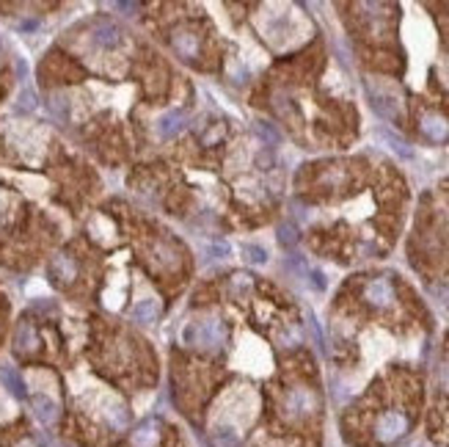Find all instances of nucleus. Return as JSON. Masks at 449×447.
<instances>
[{"label":"nucleus","instance_id":"1","mask_svg":"<svg viewBox=\"0 0 449 447\" xmlns=\"http://www.w3.org/2000/svg\"><path fill=\"white\" fill-rule=\"evenodd\" d=\"M182 340L187 342V345H193V348L218 354L226 345V340H229V329H226L224 320L207 318V320H199V323H190L182 332Z\"/></svg>","mask_w":449,"mask_h":447},{"label":"nucleus","instance_id":"2","mask_svg":"<svg viewBox=\"0 0 449 447\" xmlns=\"http://www.w3.org/2000/svg\"><path fill=\"white\" fill-rule=\"evenodd\" d=\"M408 431H411V417L406 411H400V409L383 411V414L375 420V428H372V433H375V439H378L381 445H394V442H400Z\"/></svg>","mask_w":449,"mask_h":447},{"label":"nucleus","instance_id":"3","mask_svg":"<svg viewBox=\"0 0 449 447\" xmlns=\"http://www.w3.org/2000/svg\"><path fill=\"white\" fill-rule=\"evenodd\" d=\"M320 411V395L311 386H292L284 395V414L289 420H306Z\"/></svg>","mask_w":449,"mask_h":447},{"label":"nucleus","instance_id":"4","mask_svg":"<svg viewBox=\"0 0 449 447\" xmlns=\"http://www.w3.org/2000/svg\"><path fill=\"white\" fill-rule=\"evenodd\" d=\"M364 88H367L369 106H372V111H375L378 116H383V119H388V122L400 119V100H397L394 94H388L386 88H381V86L372 83V81H367Z\"/></svg>","mask_w":449,"mask_h":447},{"label":"nucleus","instance_id":"5","mask_svg":"<svg viewBox=\"0 0 449 447\" xmlns=\"http://www.w3.org/2000/svg\"><path fill=\"white\" fill-rule=\"evenodd\" d=\"M171 50L182 58V61H196L202 53V39L190 31V28H174L171 31Z\"/></svg>","mask_w":449,"mask_h":447},{"label":"nucleus","instance_id":"6","mask_svg":"<svg viewBox=\"0 0 449 447\" xmlns=\"http://www.w3.org/2000/svg\"><path fill=\"white\" fill-rule=\"evenodd\" d=\"M394 284L388 282V279H372L367 282V287H364V301H367L369 307H375V309H388L391 304H394Z\"/></svg>","mask_w":449,"mask_h":447},{"label":"nucleus","instance_id":"7","mask_svg":"<svg viewBox=\"0 0 449 447\" xmlns=\"http://www.w3.org/2000/svg\"><path fill=\"white\" fill-rule=\"evenodd\" d=\"M419 130H422V135H425L428 141H433V144H447L449 141V119L441 116V113H435V111L422 113Z\"/></svg>","mask_w":449,"mask_h":447},{"label":"nucleus","instance_id":"8","mask_svg":"<svg viewBox=\"0 0 449 447\" xmlns=\"http://www.w3.org/2000/svg\"><path fill=\"white\" fill-rule=\"evenodd\" d=\"M122 28L116 25L113 20H108V17H100V20L94 22V28H91V39L97 47H103V50H113V47H119L122 44Z\"/></svg>","mask_w":449,"mask_h":447},{"label":"nucleus","instance_id":"9","mask_svg":"<svg viewBox=\"0 0 449 447\" xmlns=\"http://www.w3.org/2000/svg\"><path fill=\"white\" fill-rule=\"evenodd\" d=\"M78 260L69 255V252H58V255L50 260V277L56 284H72L78 279Z\"/></svg>","mask_w":449,"mask_h":447},{"label":"nucleus","instance_id":"10","mask_svg":"<svg viewBox=\"0 0 449 447\" xmlns=\"http://www.w3.org/2000/svg\"><path fill=\"white\" fill-rule=\"evenodd\" d=\"M160 423L155 420V417H149V420H141L138 426L133 428V433H130V447H158L160 442Z\"/></svg>","mask_w":449,"mask_h":447},{"label":"nucleus","instance_id":"11","mask_svg":"<svg viewBox=\"0 0 449 447\" xmlns=\"http://www.w3.org/2000/svg\"><path fill=\"white\" fill-rule=\"evenodd\" d=\"M185 125H187V119H185V111H180V108H171V111H165L163 116L158 119V125H155V130H158V135L160 138H174V135H180L185 130Z\"/></svg>","mask_w":449,"mask_h":447},{"label":"nucleus","instance_id":"12","mask_svg":"<svg viewBox=\"0 0 449 447\" xmlns=\"http://www.w3.org/2000/svg\"><path fill=\"white\" fill-rule=\"evenodd\" d=\"M31 406H33V414H36V420H39L41 426L58 423L61 409H58V404H56L50 395H33V398H31Z\"/></svg>","mask_w":449,"mask_h":447},{"label":"nucleus","instance_id":"13","mask_svg":"<svg viewBox=\"0 0 449 447\" xmlns=\"http://www.w3.org/2000/svg\"><path fill=\"white\" fill-rule=\"evenodd\" d=\"M36 345H39V332H36V326H33L31 320H20L17 329H14V348H17L20 354H31V351H36Z\"/></svg>","mask_w":449,"mask_h":447},{"label":"nucleus","instance_id":"14","mask_svg":"<svg viewBox=\"0 0 449 447\" xmlns=\"http://www.w3.org/2000/svg\"><path fill=\"white\" fill-rule=\"evenodd\" d=\"M152 255H155V262H158L163 271H177V268H180V252H177V246H174L168 237L155 243Z\"/></svg>","mask_w":449,"mask_h":447},{"label":"nucleus","instance_id":"15","mask_svg":"<svg viewBox=\"0 0 449 447\" xmlns=\"http://www.w3.org/2000/svg\"><path fill=\"white\" fill-rule=\"evenodd\" d=\"M375 138H378V141H383L386 149H391L397 158H403V160H413V149H411V144L406 141V138H400L397 133L381 128V130H375Z\"/></svg>","mask_w":449,"mask_h":447},{"label":"nucleus","instance_id":"16","mask_svg":"<svg viewBox=\"0 0 449 447\" xmlns=\"http://www.w3.org/2000/svg\"><path fill=\"white\" fill-rule=\"evenodd\" d=\"M158 318H160V304H158L155 298H141V301L133 307V320L141 323V326H152Z\"/></svg>","mask_w":449,"mask_h":447},{"label":"nucleus","instance_id":"17","mask_svg":"<svg viewBox=\"0 0 449 447\" xmlns=\"http://www.w3.org/2000/svg\"><path fill=\"white\" fill-rule=\"evenodd\" d=\"M254 135L265 144V147H279L282 141H284V135H282V130L276 128L273 122H267V119H259V122H254Z\"/></svg>","mask_w":449,"mask_h":447},{"label":"nucleus","instance_id":"18","mask_svg":"<svg viewBox=\"0 0 449 447\" xmlns=\"http://www.w3.org/2000/svg\"><path fill=\"white\" fill-rule=\"evenodd\" d=\"M0 381H3V386L14 395V398H28V386H25V381H22V376L17 373V370H11V367H0Z\"/></svg>","mask_w":449,"mask_h":447},{"label":"nucleus","instance_id":"19","mask_svg":"<svg viewBox=\"0 0 449 447\" xmlns=\"http://www.w3.org/2000/svg\"><path fill=\"white\" fill-rule=\"evenodd\" d=\"M251 287H254V279L248 277L245 271H237V274H232V279H229V293H232V298H245L251 293Z\"/></svg>","mask_w":449,"mask_h":447},{"label":"nucleus","instance_id":"20","mask_svg":"<svg viewBox=\"0 0 449 447\" xmlns=\"http://www.w3.org/2000/svg\"><path fill=\"white\" fill-rule=\"evenodd\" d=\"M105 420H108V426L113 428V431H122V428L130 423V411H127L122 404H113L105 411Z\"/></svg>","mask_w":449,"mask_h":447},{"label":"nucleus","instance_id":"21","mask_svg":"<svg viewBox=\"0 0 449 447\" xmlns=\"http://www.w3.org/2000/svg\"><path fill=\"white\" fill-rule=\"evenodd\" d=\"M276 237H279V243L284 246V249H295L298 246V240H301V235H298V227L295 224H279V230H276Z\"/></svg>","mask_w":449,"mask_h":447},{"label":"nucleus","instance_id":"22","mask_svg":"<svg viewBox=\"0 0 449 447\" xmlns=\"http://www.w3.org/2000/svg\"><path fill=\"white\" fill-rule=\"evenodd\" d=\"M212 439H215V445H218V447H237V442H240V436H237V428H232V426L215 428Z\"/></svg>","mask_w":449,"mask_h":447},{"label":"nucleus","instance_id":"23","mask_svg":"<svg viewBox=\"0 0 449 447\" xmlns=\"http://www.w3.org/2000/svg\"><path fill=\"white\" fill-rule=\"evenodd\" d=\"M36 106H39L36 91H33V88H22L20 97H17V106H14V111H17V113H31V111H36Z\"/></svg>","mask_w":449,"mask_h":447},{"label":"nucleus","instance_id":"24","mask_svg":"<svg viewBox=\"0 0 449 447\" xmlns=\"http://www.w3.org/2000/svg\"><path fill=\"white\" fill-rule=\"evenodd\" d=\"M273 111H276L282 119H292V116H295V106H292V100L287 97L284 91H276V94H273Z\"/></svg>","mask_w":449,"mask_h":447},{"label":"nucleus","instance_id":"25","mask_svg":"<svg viewBox=\"0 0 449 447\" xmlns=\"http://www.w3.org/2000/svg\"><path fill=\"white\" fill-rule=\"evenodd\" d=\"M47 108H50V113H53L58 122H66V119H69V100H66L63 94H53Z\"/></svg>","mask_w":449,"mask_h":447},{"label":"nucleus","instance_id":"26","mask_svg":"<svg viewBox=\"0 0 449 447\" xmlns=\"http://www.w3.org/2000/svg\"><path fill=\"white\" fill-rule=\"evenodd\" d=\"M243 260L248 265H267V252L262 246H257V243H245Z\"/></svg>","mask_w":449,"mask_h":447},{"label":"nucleus","instance_id":"27","mask_svg":"<svg viewBox=\"0 0 449 447\" xmlns=\"http://www.w3.org/2000/svg\"><path fill=\"white\" fill-rule=\"evenodd\" d=\"M386 6H381V3H361V11H364V20L369 22V25H381L383 22V17L386 14H381Z\"/></svg>","mask_w":449,"mask_h":447},{"label":"nucleus","instance_id":"28","mask_svg":"<svg viewBox=\"0 0 449 447\" xmlns=\"http://www.w3.org/2000/svg\"><path fill=\"white\" fill-rule=\"evenodd\" d=\"M205 255L212 257V260H226V257L232 255V246L224 243V240H212V243L205 246Z\"/></svg>","mask_w":449,"mask_h":447},{"label":"nucleus","instance_id":"29","mask_svg":"<svg viewBox=\"0 0 449 447\" xmlns=\"http://www.w3.org/2000/svg\"><path fill=\"white\" fill-rule=\"evenodd\" d=\"M284 268H289V271H295L298 277H306L309 274V265L301 260V257H287L284 260Z\"/></svg>","mask_w":449,"mask_h":447},{"label":"nucleus","instance_id":"30","mask_svg":"<svg viewBox=\"0 0 449 447\" xmlns=\"http://www.w3.org/2000/svg\"><path fill=\"white\" fill-rule=\"evenodd\" d=\"M306 277H309V284H311V287H314L317 293H323V290H326V287H328L326 274H323V271H309Z\"/></svg>","mask_w":449,"mask_h":447},{"label":"nucleus","instance_id":"31","mask_svg":"<svg viewBox=\"0 0 449 447\" xmlns=\"http://www.w3.org/2000/svg\"><path fill=\"white\" fill-rule=\"evenodd\" d=\"M438 386L449 392V362H441V367H438Z\"/></svg>","mask_w":449,"mask_h":447},{"label":"nucleus","instance_id":"32","mask_svg":"<svg viewBox=\"0 0 449 447\" xmlns=\"http://www.w3.org/2000/svg\"><path fill=\"white\" fill-rule=\"evenodd\" d=\"M116 9L124 11L127 17H135V11H141V6H138V3H116Z\"/></svg>","mask_w":449,"mask_h":447},{"label":"nucleus","instance_id":"33","mask_svg":"<svg viewBox=\"0 0 449 447\" xmlns=\"http://www.w3.org/2000/svg\"><path fill=\"white\" fill-rule=\"evenodd\" d=\"M342 177H345L342 171H328V174H323V183H326V185H339Z\"/></svg>","mask_w":449,"mask_h":447},{"label":"nucleus","instance_id":"34","mask_svg":"<svg viewBox=\"0 0 449 447\" xmlns=\"http://www.w3.org/2000/svg\"><path fill=\"white\" fill-rule=\"evenodd\" d=\"M298 340H301L298 329H289V332H284V334H282V342H287V345H295Z\"/></svg>","mask_w":449,"mask_h":447},{"label":"nucleus","instance_id":"35","mask_svg":"<svg viewBox=\"0 0 449 447\" xmlns=\"http://www.w3.org/2000/svg\"><path fill=\"white\" fill-rule=\"evenodd\" d=\"M435 296L441 298V301H444V307L449 309V284H438V287H435Z\"/></svg>","mask_w":449,"mask_h":447},{"label":"nucleus","instance_id":"36","mask_svg":"<svg viewBox=\"0 0 449 447\" xmlns=\"http://www.w3.org/2000/svg\"><path fill=\"white\" fill-rule=\"evenodd\" d=\"M257 163H259V166H265V169H270V166H273V158H270V152H262V155L257 158Z\"/></svg>","mask_w":449,"mask_h":447},{"label":"nucleus","instance_id":"37","mask_svg":"<svg viewBox=\"0 0 449 447\" xmlns=\"http://www.w3.org/2000/svg\"><path fill=\"white\" fill-rule=\"evenodd\" d=\"M39 28V22L36 20H25V22H20V31H36Z\"/></svg>","mask_w":449,"mask_h":447},{"label":"nucleus","instance_id":"38","mask_svg":"<svg viewBox=\"0 0 449 447\" xmlns=\"http://www.w3.org/2000/svg\"><path fill=\"white\" fill-rule=\"evenodd\" d=\"M218 138H221V130H218V128L210 130V133L205 135V144H210V141H218Z\"/></svg>","mask_w":449,"mask_h":447},{"label":"nucleus","instance_id":"39","mask_svg":"<svg viewBox=\"0 0 449 447\" xmlns=\"http://www.w3.org/2000/svg\"><path fill=\"white\" fill-rule=\"evenodd\" d=\"M17 447H36V442L33 439H22V442H17Z\"/></svg>","mask_w":449,"mask_h":447}]
</instances>
